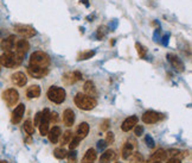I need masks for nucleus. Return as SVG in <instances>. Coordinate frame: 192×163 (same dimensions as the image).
Listing matches in <instances>:
<instances>
[{"mask_svg":"<svg viewBox=\"0 0 192 163\" xmlns=\"http://www.w3.org/2000/svg\"><path fill=\"white\" fill-rule=\"evenodd\" d=\"M75 104L78 109L84 110V111H90V110L95 109L97 101H96L95 98H91L87 94L77 93L76 97H75Z\"/></svg>","mask_w":192,"mask_h":163,"instance_id":"f257e3e1","label":"nucleus"},{"mask_svg":"<svg viewBox=\"0 0 192 163\" xmlns=\"http://www.w3.org/2000/svg\"><path fill=\"white\" fill-rule=\"evenodd\" d=\"M50 63H51L50 56L44 51H35L30 57V65L48 68Z\"/></svg>","mask_w":192,"mask_h":163,"instance_id":"f03ea898","label":"nucleus"},{"mask_svg":"<svg viewBox=\"0 0 192 163\" xmlns=\"http://www.w3.org/2000/svg\"><path fill=\"white\" fill-rule=\"evenodd\" d=\"M23 62V59L18 57L13 51L10 53H4L0 55V65H4L6 68H14L18 67Z\"/></svg>","mask_w":192,"mask_h":163,"instance_id":"7ed1b4c3","label":"nucleus"},{"mask_svg":"<svg viewBox=\"0 0 192 163\" xmlns=\"http://www.w3.org/2000/svg\"><path fill=\"white\" fill-rule=\"evenodd\" d=\"M48 98L50 101L55 104H62L67 98V93L63 88L57 87V86H52L49 88L48 91Z\"/></svg>","mask_w":192,"mask_h":163,"instance_id":"20e7f679","label":"nucleus"},{"mask_svg":"<svg viewBox=\"0 0 192 163\" xmlns=\"http://www.w3.org/2000/svg\"><path fill=\"white\" fill-rule=\"evenodd\" d=\"M3 99L5 100V103L7 104V106H14L18 100H19V93L17 92L14 88H8L5 92L3 93Z\"/></svg>","mask_w":192,"mask_h":163,"instance_id":"39448f33","label":"nucleus"},{"mask_svg":"<svg viewBox=\"0 0 192 163\" xmlns=\"http://www.w3.org/2000/svg\"><path fill=\"white\" fill-rule=\"evenodd\" d=\"M30 49V44L27 42L26 39H18L16 41V44H14V50H13V53L18 56V57H20L24 60V57H25V54L27 53V50Z\"/></svg>","mask_w":192,"mask_h":163,"instance_id":"423d86ee","label":"nucleus"},{"mask_svg":"<svg viewBox=\"0 0 192 163\" xmlns=\"http://www.w3.org/2000/svg\"><path fill=\"white\" fill-rule=\"evenodd\" d=\"M17 33H19L20 36L25 38H31L33 36H36V30L30 25H24V24H17L14 26Z\"/></svg>","mask_w":192,"mask_h":163,"instance_id":"0eeeda50","label":"nucleus"},{"mask_svg":"<svg viewBox=\"0 0 192 163\" xmlns=\"http://www.w3.org/2000/svg\"><path fill=\"white\" fill-rule=\"evenodd\" d=\"M29 74L35 77V79H42L49 74V68H42V67H36V65H29L27 68Z\"/></svg>","mask_w":192,"mask_h":163,"instance_id":"6e6552de","label":"nucleus"},{"mask_svg":"<svg viewBox=\"0 0 192 163\" xmlns=\"http://www.w3.org/2000/svg\"><path fill=\"white\" fill-rule=\"evenodd\" d=\"M16 36L11 35L8 37L4 38L0 43V48L4 50L5 53H10V51H13L14 49V44H16Z\"/></svg>","mask_w":192,"mask_h":163,"instance_id":"1a4fd4ad","label":"nucleus"},{"mask_svg":"<svg viewBox=\"0 0 192 163\" xmlns=\"http://www.w3.org/2000/svg\"><path fill=\"white\" fill-rule=\"evenodd\" d=\"M11 80L18 87H24L27 82V77L23 71H17V73H14L13 75L11 76Z\"/></svg>","mask_w":192,"mask_h":163,"instance_id":"9d476101","label":"nucleus"},{"mask_svg":"<svg viewBox=\"0 0 192 163\" xmlns=\"http://www.w3.org/2000/svg\"><path fill=\"white\" fill-rule=\"evenodd\" d=\"M160 119V114L154 111H147L142 114V121L145 124H155Z\"/></svg>","mask_w":192,"mask_h":163,"instance_id":"9b49d317","label":"nucleus"},{"mask_svg":"<svg viewBox=\"0 0 192 163\" xmlns=\"http://www.w3.org/2000/svg\"><path fill=\"white\" fill-rule=\"evenodd\" d=\"M24 111H25V106H24L23 104H19L16 109H14V111L12 112V117H11L13 124L20 123L21 118H23V115H24Z\"/></svg>","mask_w":192,"mask_h":163,"instance_id":"f8f14e48","label":"nucleus"},{"mask_svg":"<svg viewBox=\"0 0 192 163\" xmlns=\"http://www.w3.org/2000/svg\"><path fill=\"white\" fill-rule=\"evenodd\" d=\"M136 124H138V117L136 115H131V117H128L127 119H125V121L121 125V130L125 131V132H128V131L132 130Z\"/></svg>","mask_w":192,"mask_h":163,"instance_id":"ddd939ff","label":"nucleus"},{"mask_svg":"<svg viewBox=\"0 0 192 163\" xmlns=\"http://www.w3.org/2000/svg\"><path fill=\"white\" fill-rule=\"evenodd\" d=\"M167 60L170 61V63L176 68L177 70L184 71V63L181 62V60L178 56H176V55L173 54H168L167 55Z\"/></svg>","mask_w":192,"mask_h":163,"instance_id":"4468645a","label":"nucleus"},{"mask_svg":"<svg viewBox=\"0 0 192 163\" xmlns=\"http://www.w3.org/2000/svg\"><path fill=\"white\" fill-rule=\"evenodd\" d=\"M62 135V131H61V127L59 126H53L51 130H49L48 132V137H49V141L51 143H57L59 139V137Z\"/></svg>","mask_w":192,"mask_h":163,"instance_id":"2eb2a0df","label":"nucleus"},{"mask_svg":"<svg viewBox=\"0 0 192 163\" xmlns=\"http://www.w3.org/2000/svg\"><path fill=\"white\" fill-rule=\"evenodd\" d=\"M63 121L64 124L68 126V127H70V126L74 125L75 123V113L72 110L70 109H67L65 111H64L63 113Z\"/></svg>","mask_w":192,"mask_h":163,"instance_id":"dca6fc26","label":"nucleus"},{"mask_svg":"<svg viewBox=\"0 0 192 163\" xmlns=\"http://www.w3.org/2000/svg\"><path fill=\"white\" fill-rule=\"evenodd\" d=\"M116 158V154L114 150H106L100 157V163H110Z\"/></svg>","mask_w":192,"mask_h":163,"instance_id":"f3484780","label":"nucleus"},{"mask_svg":"<svg viewBox=\"0 0 192 163\" xmlns=\"http://www.w3.org/2000/svg\"><path fill=\"white\" fill-rule=\"evenodd\" d=\"M84 92L87 95H89L91 98H94V97H97V89H96L95 85H94V82L93 81H87L84 83Z\"/></svg>","mask_w":192,"mask_h":163,"instance_id":"a211bd4d","label":"nucleus"},{"mask_svg":"<svg viewBox=\"0 0 192 163\" xmlns=\"http://www.w3.org/2000/svg\"><path fill=\"white\" fill-rule=\"evenodd\" d=\"M88 133H89V124L85 123V121L81 123L80 125H78V127H77V135L76 136L78 137V138H81V139H83V138H85V137L88 136Z\"/></svg>","mask_w":192,"mask_h":163,"instance_id":"6ab92c4d","label":"nucleus"},{"mask_svg":"<svg viewBox=\"0 0 192 163\" xmlns=\"http://www.w3.org/2000/svg\"><path fill=\"white\" fill-rule=\"evenodd\" d=\"M95 161H96V150L90 148L84 154V156L82 158V163H94Z\"/></svg>","mask_w":192,"mask_h":163,"instance_id":"aec40b11","label":"nucleus"},{"mask_svg":"<svg viewBox=\"0 0 192 163\" xmlns=\"http://www.w3.org/2000/svg\"><path fill=\"white\" fill-rule=\"evenodd\" d=\"M26 95L29 99H36L40 95V87L37 86V85H33V86H30L26 91Z\"/></svg>","mask_w":192,"mask_h":163,"instance_id":"412c9836","label":"nucleus"},{"mask_svg":"<svg viewBox=\"0 0 192 163\" xmlns=\"http://www.w3.org/2000/svg\"><path fill=\"white\" fill-rule=\"evenodd\" d=\"M166 156H167V154L164 149H159V150H157V151L151 156V161L153 162V161H158V162H161V161H165L166 160Z\"/></svg>","mask_w":192,"mask_h":163,"instance_id":"4be33fe9","label":"nucleus"},{"mask_svg":"<svg viewBox=\"0 0 192 163\" xmlns=\"http://www.w3.org/2000/svg\"><path fill=\"white\" fill-rule=\"evenodd\" d=\"M132 154H133V145L131 143H126L122 149V158L123 160H128L132 156Z\"/></svg>","mask_w":192,"mask_h":163,"instance_id":"5701e85b","label":"nucleus"},{"mask_svg":"<svg viewBox=\"0 0 192 163\" xmlns=\"http://www.w3.org/2000/svg\"><path fill=\"white\" fill-rule=\"evenodd\" d=\"M95 55V51L94 50H88V51H83L78 55V61H83V60H89L93 56Z\"/></svg>","mask_w":192,"mask_h":163,"instance_id":"b1692460","label":"nucleus"},{"mask_svg":"<svg viewBox=\"0 0 192 163\" xmlns=\"http://www.w3.org/2000/svg\"><path fill=\"white\" fill-rule=\"evenodd\" d=\"M71 138H72V132L69 130L65 131L63 133V136H62V139H61V144H62V145L69 144V142L71 141Z\"/></svg>","mask_w":192,"mask_h":163,"instance_id":"393cba45","label":"nucleus"},{"mask_svg":"<svg viewBox=\"0 0 192 163\" xmlns=\"http://www.w3.org/2000/svg\"><path fill=\"white\" fill-rule=\"evenodd\" d=\"M53 155H55V157H57V158H59V160H62V158L67 157L68 152H67V150H65L64 148H57V149H55V151H53Z\"/></svg>","mask_w":192,"mask_h":163,"instance_id":"a878e982","label":"nucleus"},{"mask_svg":"<svg viewBox=\"0 0 192 163\" xmlns=\"http://www.w3.org/2000/svg\"><path fill=\"white\" fill-rule=\"evenodd\" d=\"M24 130L26 132L29 136H32V133L35 132V126L32 124L30 120H26L25 123H24Z\"/></svg>","mask_w":192,"mask_h":163,"instance_id":"bb28decb","label":"nucleus"},{"mask_svg":"<svg viewBox=\"0 0 192 163\" xmlns=\"http://www.w3.org/2000/svg\"><path fill=\"white\" fill-rule=\"evenodd\" d=\"M63 81L65 82L67 85L75 83V82H76V79H75V76H74V71H72V73H67V74H64Z\"/></svg>","mask_w":192,"mask_h":163,"instance_id":"cd10ccee","label":"nucleus"},{"mask_svg":"<svg viewBox=\"0 0 192 163\" xmlns=\"http://www.w3.org/2000/svg\"><path fill=\"white\" fill-rule=\"evenodd\" d=\"M81 142V138H78L77 136H75L71 138V141L69 142V149L70 150H75L76 148H77V145L80 144Z\"/></svg>","mask_w":192,"mask_h":163,"instance_id":"c85d7f7f","label":"nucleus"},{"mask_svg":"<svg viewBox=\"0 0 192 163\" xmlns=\"http://www.w3.org/2000/svg\"><path fill=\"white\" fill-rule=\"evenodd\" d=\"M135 48H136V50H138L139 56L144 59L145 56H146V54H147V49L145 48L144 45H141L140 43H136V44H135Z\"/></svg>","mask_w":192,"mask_h":163,"instance_id":"c756f323","label":"nucleus"},{"mask_svg":"<svg viewBox=\"0 0 192 163\" xmlns=\"http://www.w3.org/2000/svg\"><path fill=\"white\" fill-rule=\"evenodd\" d=\"M107 32H108V27H107V26H100L99 29H97L96 37L99 38V39H101V38H103L104 36H106Z\"/></svg>","mask_w":192,"mask_h":163,"instance_id":"7c9ffc66","label":"nucleus"},{"mask_svg":"<svg viewBox=\"0 0 192 163\" xmlns=\"http://www.w3.org/2000/svg\"><path fill=\"white\" fill-rule=\"evenodd\" d=\"M67 156H68V163L77 162V152L75 151V150H71V152H69Z\"/></svg>","mask_w":192,"mask_h":163,"instance_id":"2f4dec72","label":"nucleus"},{"mask_svg":"<svg viewBox=\"0 0 192 163\" xmlns=\"http://www.w3.org/2000/svg\"><path fill=\"white\" fill-rule=\"evenodd\" d=\"M109 126H110V120L109 119H104L102 121V124L100 125V129L101 131H107L109 129Z\"/></svg>","mask_w":192,"mask_h":163,"instance_id":"473e14b6","label":"nucleus"},{"mask_svg":"<svg viewBox=\"0 0 192 163\" xmlns=\"http://www.w3.org/2000/svg\"><path fill=\"white\" fill-rule=\"evenodd\" d=\"M104 141H106L107 144H112L114 142V133L113 132H107V137Z\"/></svg>","mask_w":192,"mask_h":163,"instance_id":"72a5a7b5","label":"nucleus"},{"mask_svg":"<svg viewBox=\"0 0 192 163\" xmlns=\"http://www.w3.org/2000/svg\"><path fill=\"white\" fill-rule=\"evenodd\" d=\"M57 121H58V114L56 113V112H52V113L50 114V123L56 124Z\"/></svg>","mask_w":192,"mask_h":163,"instance_id":"f704fd0d","label":"nucleus"},{"mask_svg":"<svg viewBox=\"0 0 192 163\" xmlns=\"http://www.w3.org/2000/svg\"><path fill=\"white\" fill-rule=\"evenodd\" d=\"M134 132H135V135H136V136H141V135L144 133V126H141V125L135 126V130H134Z\"/></svg>","mask_w":192,"mask_h":163,"instance_id":"c9c22d12","label":"nucleus"},{"mask_svg":"<svg viewBox=\"0 0 192 163\" xmlns=\"http://www.w3.org/2000/svg\"><path fill=\"white\" fill-rule=\"evenodd\" d=\"M146 143H147V145H148L149 148H154V145H155L154 141H153V138L151 136H146Z\"/></svg>","mask_w":192,"mask_h":163,"instance_id":"e433bc0d","label":"nucleus"},{"mask_svg":"<svg viewBox=\"0 0 192 163\" xmlns=\"http://www.w3.org/2000/svg\"><path fill=\"white\" fill-rule=\"evenodd\" d=\"M39 123H40V112L36 113V115H35V120H33V126H38V125H39Z\"/></svg>","mask_w":192,"mask_h":163,"instance_id":"4c0bfd02","label":"nucleus"},{"mask_svg":"<svg viewBox=\"0 0 192 163\" xmlns=\"http://www.w3.org/2000/svg\"><path fill=\"white\" fill-rule=\"evenodd\" d=\"M107 145H108V144H107L106 141H103V139H101V141L97 142V148H99L100 150H103V149H104Z\"/></svg>","mask_w":192,"mask_h":163,"instance_id":"58836bf2","label":"nucleus"},{"mask_svg":"<svg viewBox=\"0 0 192 163\" xmlns=\"http://www.w3.org/2000/svg\"><path fill=\"white\" fill-rule=\"evenodd\" d=\"M74 76H75V79H76V81H80V80H82V74H81L78 70L74 71Z\"/></svg>","mask_w":192,"mask_h":163,"instance_id":"ea45409f","label":"nucleus"},{"mask_svg":"<svg viewBox=\"0 0 192 163\" xmlns=\"http://www.w3.org/2000/svg\"><path fill=\"white\" fill-rule=\"evenodd\" d=\"M134 160H135V161H139V162H142L144 158H142V156L140 155V152H135V155H134Z\"/></svg>","mask_w":192,"mask_h":163,"instance_id":"a19ab883","label":"nucleus"},{"mask_svg":"<svg viewBox=\"0 0 192 163\" xmlns=\"http://www.w3.org/2000/svg\"><path fill=\"white\" fill-rule=\"evenodd\" d=\"M167 163H180V160H178V158H174V157H171Z\"/></svg>","mask_w":192,"mask_h":163,"instance_id":"79ce46f5","label":"nucleus"},{"mask_svg":"<svg viewBox=\"0 0 192 163\" xmlns=\"http://www.w3.org/2000/svg\"><path fill=\"white\" fill-rule=\"evenodd\" d=\"M26 142H27V143H31V142H32V138H31V136H30V137H29V138H27V139H26Z\"/></svg>","mask_w":192,"mask_h":163,"instance_id":"37998d69","label":"nucleus"},{"mask_svg":"<svg viewBox=\"0 0 192 163\" xmlns=\"http://www.w3.org/2000/svg\"><path fill=\"white\" fill-rule=\"evenodd\" d=\"M0 163H7L6 161H0Z\"/></svg>","mask_w":192,"mask_h":163,"instance_id":"c03bdc74","label":"nucleus"},{"mask_svg":"<svg viewBox=\"0 0 192 163\" xmlns=\"http://www.w3.org/2000/svg\"><path fill=\"white\" fill-rule=\"evenodd\" d=\"M152 163H160V162H158V161H153Z\"/></svg>","mask_w":192,"mask_h":163,"instance_id":"a18cd8bd","label":"nucleus"},{"mask_svg":"<svg viewBox=\"0 0 192 163\" xmlns=\"http://www.w3.org/2000/svg\"><path fill=\"white\" fill-rule=\"evenodd\" d=\"M0 70H1V65H0Z\"/></svg>","mask_w":192,"mask_h":163,"instance_id":"49530a36","label":"nucleus"},{"mask_svg":"<svg viewBox=\"0 0 192 163\" xmlns=\"http://www.w3.org/2000/svg\"><path fill=\"white\" fill-rule=\"evenodd\" d=\"M116 163H120V162H116Z\"/></svg>","mask_w":192,"mask_h":163,"instance_id":"de8ad7c7","label":"nucleus"}]
</instances>
